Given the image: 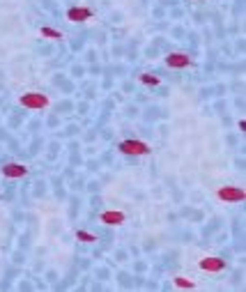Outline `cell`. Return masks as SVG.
Returning <instances> with one entry per match:
<instances>
[{"label":"cell","instance_id":"obj_1","mask_svg":"<svg viewBox=\"0 0 246 292\" xmlns=\"http://www.w3.org/2000/svg\"><path fill=\"white\" fill-rule=\"evenodd\" d=\"M19 104L26 108H46L51 102H48V97L44 92H26L19 97Z\"/></svg>","mask_w":246,"mask_h":292},{"label":"cell","instance_id":"obj_2","mask_svg":"<svg viewBox=\"0 0 246 292\" xmlns=\"http://www.w3.org/2000/svg\"><path fill=\"white\" fill-rule=\"evenodd\" d=\"M120 152L122 154H131V157H140V154L150 152V145L143 140H122L120 143Z\"/></svg>","mask_w":246,"mask_h":292},{"label":"cell","instance_id":"obj_3","mask_svg":"<svg viewBox=\"0 0 246 292\" xmlns=\"http://www.w3.org/2000/svg\"><path fill=\"white\" fill-rule=\"evenodd\" d=\"M216 196L223 203H239V200L246 198L244 189H239V186H221V189L216 191Z\"/></svg>","mask_w":246,"mask_h":292},{"label":"cell","instance_id":"obj_4","mask_svg":"<svg viewBox=\"0 0 246 292\" xmlns=\"http://www.w3.org/2000/svg\"><path fill=\"white\" fill-rule=\"evenodd\" d=\"M67 19L74 21V23H83V21L92 19V10H88V7H71V10H67Z\"/></svg>","mask_w":246,"mask_h":292},{"label":"cell","instance_id":"obj_5","mask_svg":"<svg viewBox=\"0 0 246 292\" xmlns=\"http://www.w3.org/2000/svg\"><path fill=\"white\" fill-rule=\"evenodd\" d=\"M166 65L173 67V69H182V67H189L191 65V58L186 53H170L166 58Z\"/></svg>","mask_w":246,"mask_h":292},{"label":"cell","instance_id":"obj_6","mask_svg":"<svg viewBox=\"0 0 246 292\" xmlns=\"http://www.w3.org/2000/svg\"><path fill=\"white\" fill-rule=\"evenodd\" d=\"M198 264L205 272H221V269H226V262L221 258H203Z\"/></svg>","mask_w":246,"mask_h":292},{"label":"cell","instance_id":"obj_7","mask_svg":"<svg viewBox=\"0 0 246 292\" xmlns=\"http://www.w3.org/2000/svg\"><path fill=\"white\" fill-rule=\"evenodd\" d=\"M3 175L5 177H23V175H28V168L21 166V163H7V166H3Z\"/></svg>","mask_w":246,"mask_h":292},{"label":"cell","instance_id":"obj_8","mask_svg":"<svg viewBox=\"0 0 246 292\" xmlns=\"http://www.w3.org/2000/svg\"><path fill=\"white\" fill-rule=\"evenodd\" d=\"M99 221L106 223V226H120V223H125V214L122 212H104L102 216H99Z\"/></svg>","mask_w":246,"mask_h":292},{"label":"cell","instance_id":"obj_9","mask_svg":"<svg viewBox=\"0 0 246 292\" xmlns=\"http://www.w3.org/2000/svg\"><path fill=\"white\" fill-rule=\"evenodd\" d=\"M39 37H46V39H62V33L51 28H39Z\"/></svg>","mask_w":246,"mask_h":292},{"label":"cell","instance_id":"obj_10","mask_svg":"<svg viewBox=\"0 0 246 292\" xmlns=\"http://www.w3.org/2000/svg\"><path fill=\"white\" fill-rule=\"evenodd\" d=\"M140 81H143V83H147V85H159V83H161V79H159V76H154V74H140Z\"/></svg>","mask_w":246,"mask_h":292},{"label":"cell","instance_id":"obj_11","mask_svg":"<svg viewBox=\"0 0 246 292\" xmlns=\"http://www.w3.org/2000/svg\"><path fill=\"white\" fill-rule=\"evenodd\" d=\"M76 237H79V239H83V241H97V237L90 235V232H85V230H79V232H76Z\"/></svg>","mask_w":246,"mask_h":292},{"label":"cell","instance_id":"obj_12","mask_svg":"<svg viewBox=\"0 0 246 292\" xmlns=\"http://www.w3.org/2000/svg\"><path fill=\"white\" fill-rule=\"evenodd\" d=\"M175 283H177V285H182V287H193V283H191V281H182V278H175Z\"/></svg>","mask_w":246,"mask_h":292}]
</instances>
